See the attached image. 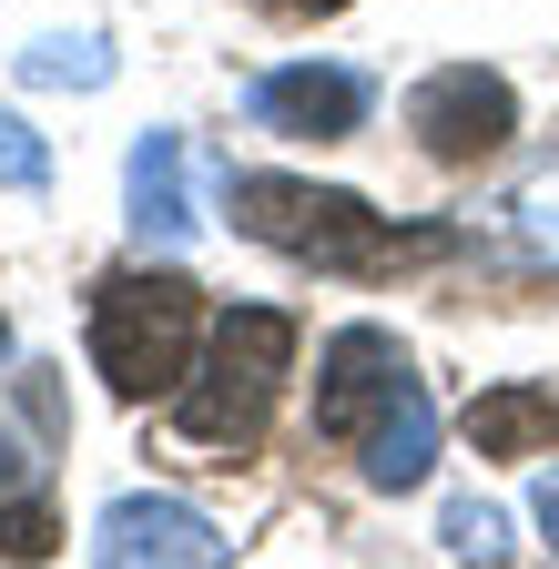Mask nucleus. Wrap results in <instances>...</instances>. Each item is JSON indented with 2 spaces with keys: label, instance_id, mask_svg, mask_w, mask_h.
Returning <instances> with one entry per match:
<instances>
[{
  "label": "nucleus",
  "instance_id": "obj_1",
  "mask_svg": "<svg viewBox=\"0 0 559 569\" xmlns=\"http://www.w3.org/2000/svg\"><path fill=\"white\" fill-rule=\"evenodd\" d=\"M234 193V224L296 264H326V274H387L397 254L438 244V234H397L367 193H336V183H296V173H224Z\"/></svg>",
  "mask_w": 559,
  "mask_h": 569
},
{
  "label": "nucleus",
  "instance_id": "obj_2",
  "mask_svg": "<svg viewBox=\"0 0 559 569\" xmlns=\"http://www.w3.org/2000/svg\"><path fill=\"white\" fill-rule=\"evenodd\" d=\"M286 367H296V316H274V306H234V316H214L203 367L173 387V427H183L193 448L244 458V448L264 438L274 397H286Z\"/></svg>",
  "mask_w": 559,
  "mask_h": 569
},
{
  "label": "nucleus",
  "instance_id": "obj_3",
  "mask_svg": "<svg viewBox=\"0 0 559 569\" xmlns=\"http://www.w3.org/2000/svg\"><path fill=\"white\" fill-rule=\"evenodd\" d=\"M193 336H203V296L183 274H102L92 284V367L112 397H163L193 377Z\"/></svg>",
  "mask_w": 559,
  "mask_h": 569
},
{
  "label": "nucleus",
  "instance_id": "obj_4",
  "mask_svg": "<svg viewBox=\"0 0 559 569\" xmlns=\"http://www.w3.org/2000/svg\"><path fill=\"white\" fill-rule=\"evenodd\" d=\"M407 132L428 142L438 163H488L519 132V92L499 71H478V61H448V71H428V82L407 92Z\"/></svg>",
  "mask_w": 559,
  "mask_h": 569
},
{
  "label": "nucleus",
  "instance_id": "obj_5",
  "mask_svg": "<svg viewBox=\"0 0 559 569\" xmlns=\"http://www.w3.org/2000/svg\"><path fill=\"white\" fill-rule=\"evenodd\" d=\"M397 387H407L397 336H387V326H346V336L326 346V377H316V438L367 448V427L397 407Z\"/></svg>",
  "mask_w": 559,
  "mask_h": 569
},
{
  "label": "nucleus",
  "instance_id": "obj_6",
  "mask_svg": "<svg viewBox=\"0 0 559 569\" xmlns=\"http://www.w3.org/2000/svg\"><path fill=\"white\" fill-rule=\"evenodd\" d=\"M92 559L102 569H224V539L203 509H183V498H112V509L92 519Z\"/></svg>",
  "mask_w": 559,
  "mask_h": 569
},
{
  "label": "nucleus",
  "instance_id": "obj_7",
  "mask_svg": "<svg viewBox=\"0 0 559 569\" xmlns=\"http://www.w3.org/2000/svg\"><path fill=\"white\" fill-rule=\"evenodd\" d=\"M367 71H336V61H286V71H254L244 82V112L264 132H306V142H346L367 122Z\"/></svg>",
  "mask_w": 559,
  "mask_h": 569
},
{
  "label": "nucleus",
  "instance_id": "obj_8",
  "mask_svg": "<svg viewBox=\"0 0 559 569\" xmlns=\"http://www.w3.org/2000/svg\"><path fill=\"white\" fill-rule=\"evenodd\" d=\"M122 213H132V234L143 244H163V254H183L193 244V193H183V132L173 122H153L143 142H132V173H122Z\"/></svg>",
  "mask_w": 559,
  "mask_h": 569
},
{
  "label": "nucleus",
  "instance_id": "obj_9",
  "mask_svg": "<svg viewBox=\"0 0 559 569\" xmlns=\"http://www.w3.org/2000/svg\"><path fill=\"white\" fill-rule=\"evenodd\" d=\"M357 458H367V488H387V498L417 488V478L438 468V407H428V387H417V377H407L397 407L367 427V448H357Z\"/></svg>",
  "mask_w": 559,
  "mask_h": 569
},
{
  "label": "nucleus",
  "instance_id": "obj_10",
  "mask_svg": "<svg viewBox=\"0 0 559 569\" xmlns=\"http://www.w3.org/2000/svg\"><path fill=\"white\" fill-rule=\"evenodd\" d=\"M468 438H478V458L559 448V387H488V397H468Z\"/></svg>",
  "mask_w": 559,
  "mask_h": 569
},
{
  "label": "nucleus",
  "instance_id": "obj_11",
  "mask_svg": "<svg viewBox=\"0 0 559 569\" xmlns=\"http://www.w3.org/2000/svg\"><path fill=\"white\" fill-rule=\"evenodd\" d=\"M21 82H41V92H102L112 82V41L102 31H41L21 51Z\"/></svg>",
  "mask_w": 559,
  "mask_h": 569
},
{
  "label": "nucleus",
  "instance_id": "obj_12",
  "mask_svg": "<svg viewBox=\"0 0 559 569\" xmlns=\"http://www.w3.org/2000/svg\"><path fill=\"white\" fill-rule=\"evenodd\" d=\"M438 539H448L458 559H509V519L488 509V498H448V519H438Z\"/></svg>",
  "mask_w": 559,
  "mask_h": 569
},
{
  "label": "nucleus",
  "instance_id": "obj_13",
  "mask_svg": "<svg viewBox=\"0 0 559 569\" xmlns=\"http://www.w3.org/2000/svg\"><path fill=\"white\" fill-rule=\"evenodd\" d=\"M41 183H51V142L21 112H0V193H41Z\"/></svg>",
  "mask_w": 559,
  "mask_h": 569
},
{
  "label": "nucleus",
  "instance_id": "obj_14",
  "mask_svg": "<svg viewBox=\"0 0 559 569\" xmlns=\"http://www.w3.org/2000/svg\"><path fill=\"white\" fill-rule=\"evenodd\" d=\"M519 244L559 264V183H529V193H519Z\"/></svg>",
  "mask_w": 559,
  "mask_h": 569
},
{
  "label": "nucleus",
  "instance_id": "obj_15",
  "mask_svg": "<svg viewBox=\"0 0 559 569\" xmlns=\"http://www.w3.org/2000/svg\"><path fill=\"white\" fill-rule=\"evenodd\" d=\"M0 549H11V559H41L51 549V519L41 509H0Z\"/></svg>",
  "mask_w": 559,
  "mask_h": 569
},
{
  "label": "nucleus",
  "instance_id": "obj_16",
  "mask_svg": "<svg viewBox=\"0 0 559 569\" xmlns=\"http://www.w3.org/2000/svg\"><path fill=\"white\" fill-rule=\"evenodd\" d=\"M254 11H274V21H336L346 0H254Z\"/></svg>",
  "mask_w": 559,
  "mask_h": 569
},
{
  "label": "nucleus",
  "instance_id": "obj_17",
  "mask_svg": "<svg viewBox=\"0 0 559 569\" xmlns=\"http://www.w3.org/2000/svg\"><path fill=\"white\" fill-rule=\"evenodd\" d=\"M21 488H31V458L11 448V427H0V498H21Z\"/></svg>",
  "mask_w": 559,
  "mask_h": 569
},
{
  "label": "nucleus",
  "instance_id": "obj_18",
  "mask_svg": "<svg viewBox=\"0 0 559 569\" xmlns=\"http://www.w3.org/2000/svg\"><path fill=\"white\" fill-rule=\"evenodd\" d=\"M539 529H549V549H559V468L539 478Z\"/></svg>",
  "mask_w": 559,
  "mask_h": 569
},
{
  "label": "nucleus",
  "instance_id": "obj_19",
  "mask_svg": "<svg viewBox=\"0 0 559 569\" xmlns=\"http://www.w3.org/2000/svg\"><path fill=\"white\" fill-rule=\"evenodd\" d=\"M0 356H11V326H0Z\"/></svg>",
  "mask_w": 559,
  "mask_h": 569
}]
</instances>
